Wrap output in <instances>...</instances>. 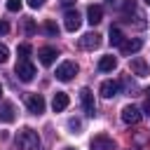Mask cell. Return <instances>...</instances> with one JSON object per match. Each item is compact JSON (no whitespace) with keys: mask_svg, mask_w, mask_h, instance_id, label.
I'll use <instances>...</instances> for the list:
<instances>
[{"mask_svg":"<svg viewBox=\"0 0 150 150\" xmlns=\"http://www.w3.org/2000/svg\"><path fill=\"white\" fill-rule=\"evenodd\" d=\"M16 54H19V61H21V59H28V54H30V45H19Z\"/></svg>","mask_w":150,"mask_h":150,"instance_id":"ffe728a7","label":"cell"},{"mask_svg":"<svg viewBox=\"0 0 150 150\" xmlns=\"http://www.w3.org/2000/svg\"><path fill=\"white\" fill-rule=\"evenodd\" d=\"M14 73L19 75L21 82H30V80L35 77V66H33L28 59H21V61L16 63V68H14Z\"/></svg>","mask_w":150,"mask_h":150,"instance_id":"7a4b0ae2","label":"cell"},{"mask_svg":"<svg viewBox=\"0 0 150 150\" xmlns=\"http://www.w3.org/2000/svg\"><path fill=\"white\" fill-rule=\"evenodd\" d=\"M80 101H82L84 112H87L89 117H94V115H96V103H94V94H91L89 87H82V89H80Z\"/></svg>","mask_w":150,"mask_h":150,"instance_id":"277c9868","label":"cell"},{"mask_svg":"<svg viewBox=\"0 0 150 150\" xmlns=\"http://www.w3.org/2000/svg\"><path fill=\"white\" fill-rule=\"evenodd\" d=\"M108 40H110L112 47H122V45H124V33H122L120 28H110V38H108Z\"/></svg>","mask_w":150,"mask_h":150,"instance_id":"e0dca14e","label":"cell"},{"mask_svg":"<svg viewBox=\"0 0 150 150\" xmlns=\"http://www.w3.org/2000/svg\"><path fill=\"white\" fill-rule=\"evenodd\" d=\"M87 21H89L91 26L101 23V21H103V7H101V5H89V7H87Z\"/></svg>","mask_w":150,"mask_h":150,"instance_id":"30bf717a","label":"cell"},{"mask_svg":"<svg viewBox=\"0 0 150 150\" xmlns=\"http://www.w3.org/2000/svg\"><path fill=\"white\" fill-rule=\"evenodd\" d=\"M129 68H131V73H134L136 77H145V75H148V63H145L141 56H134L131 63H129Z\"/></svg>","mask_w":150,"mask_h":150,"instance_id":"8fae6325","label":"cell"},{"mask_svg":"<svg viewBox=\"0 0 150 150\" xmlns=\"http://www.w3.org/2000/svg\"><path fill=\"white\" fill-rule=\"evenodd\" d=\"M141 47H143V40H141V38H129V40H124V45H122V52L129 56V54H136Z\"/></svg>","mask_w":150,"mask_h":150,"instance_id":"9a60e30c","label":"cell"},{"mask_svg":"<svg viewBox=\"0 0 150 150\" xmlns=\"http://www.w3.org/2000/svg\"><path fill=\"white\" fill-rule=\"evenodd\" d=\"M134 9H136V2H134V0H124V12L129 14V12H134Z\"/></svg>","mask_w":150,"mask_h":150,"instance_id":"d4e9b609","label":"cell"},{"mask_svg":"<svg viewBox=\"0 0 150 150\" xmlns=\"http://www.w3.org/2000/svg\"><path fill=\"white\" fill-rule=\"evenodd\" d=\"M143 115H148V117H150V98L143 103Z\"/></svg>","mask_w":150,"mask_h":150,"instance_id":"4316f807","label":"cell"},{"mask_svg":"<svg viewBox=\"0 0 150 150\" xmlns=\"http://www.w3.org/2000/svg\"><path fill=\"white\" fill-rule=\"evenodd\" d=\"M23 30H26L28 35L35 33V23H33V19H23Z\"/></svg>","mask_w":150,"mask_h":150,"instance_id":"7402d4cb","label":"cell"},{"mask_svg":"<svg viewBox=\"0 0 150 150\" xmlns=\"http://www.w3.org/2000/svg\"><path fill=\"white\" fill-rule=\"evenodd\" d=\"M7 59H9V49H7L5 45H0V63H5Z\"/></svg>","mask_w":150,"mask_h":150,"instance_id":"cb8c5ba5","label":"cell"},{"mask_svg":"<svg viewBox=\"0 0 150 150\" xmlns=\"http://www.w3.org/2000/svg\"><path fill=\"white\" fill-rule=\"evenodd\" d=\"M63 26H66V30H70V33H75V30L82 26V16L77 14V9H68V12H66Z\"/></svg>","mask_w":150,"mask_h":150,"instance_id":"5b68a950","label":"cell"},{"mask_svg":"<svg viewBox=\"0 0 150 150\" xmlns=\"http://www.w3.org/2000/svg\"><path fill=\"white\" fill-rule=\"evenodd\" d=\"M73 75H77V63H75V61H63V63L56 68V80H61V82L73 80Z\"/></svg>","mask_w":150,"mask_h":150,"instance_id":"3957f363","label":"cell"},{"mask_svg":"<svg viewBox=\"0 0 150 150\" xmlns=\"http://www.w3.org/2000/svg\"><path fill=\"white\" fill-rule=\"evenodd\" d=\"M66 150H75V148H66Z\"/></svg>","mask_w":150,"mask_h":150,"instance_id":"4dcf8cb0","label":"cell"},{"mask_svg":"<svg viewBox=\"0 0 150 150\" xmlns=\"http://www.w3.org/2000/svg\"><path fill=\"white\" fill-rule=\"evenodd\" d=\"M26 2H28L33 9H38V7H42V5H45V0H26Z\"/></svg>","mask_w":150,"mask_h":150,"instance_id":"484cf974","label":"cell"},{"mask_svg":"<svg viewBox=\"0 0 150 150\" xmlns=\"http://www.w3.org/2000/svg\"><path fill=\"white\" fill-rule=\"evenodd\" d=\"M68 94L66 91H56L54 94V98H52V108H54V112H61V110H66L68 108Z\"/></svg>","mask_w":150,"mask_h":150,"instance_id":"5bb4252c","label":"cell"},{"mask_svg":"<svg viewBox=\"0 0 150 150\" xmlns=\"http://www.w3.org/2000/svg\"><path fill=\"white\" fill-rule=\"evenodd\" d=\"M98 68L105 70V73H108V70H115V68H117V59H115V56H101Z\"/></svg>","mask_w":150,"mask_h":150,"instance_id":"ac0fdd59","label":"cell"},{"mask_svg":"<svg viewBox=\"0 0 150 150\" xmlns=\"http://www.w3.org/2000/svg\"><path fill=\"white\" fill-rule=\"evenodd\" d=\"M61 2H63V5H70V2H73V0H61Z\"/></svg>","mask_w":150,"mask_h":150,"instance_id":"f546056e","label":"cell"},{"mask_svg":"<svg viewBox=\"0 0 150 150\" xmlns=\"http://www.w3.org/2000/svg\"><path fill=\"white\" fill-rule=\"evenodd\" d=\"M45 33L52 35V38H56V35H59V26H56L54 21H45Z\"/></svg>","mask_w":150,"mask_h":150,"instance_id":"d6986e66","label":"cell"},{"mask_svg":"<svg viewBox=\"0 0 150 150\" xmlns=\"http://www.w3.org/2000/svg\"><path fill=\"white\" fill-rule=\"evenodd\" d=\"M101 35L98 33H84L82 38H80V47L82 49H98L101 47Z\"/></svg>","mask_w":150,"mask_h":150,"instance_id":"52a82bcc","label":"cell"},{"mask_svg":"<svg viewBox=\"0 0 150 150\" xmlns=\"http://www.w3.org/2000/svg\"><path fill=\"white\" fill-rule=\"evenodd\" d=\"M14 117H16L14 115V105L9 101H2L0 103V120L2 122H14Z\"/></svg>","mask_w":150,"mask_h":150,"instance_id":"2e32d148","label":"cell"},{"mask_svg":"<svg viewBox=\"0 0 150 150\" xmlns=\"http://www.w3.org/2000/svg\"><path fill=\"white\" fill-rule=\"evenodd\" d=\"M105 2H108V5H110V7H112V5H117V2H120V0H105Z\"/></svg>","mask_w":150,"mask_h":150,"instance_id":"f1b7e54d","label":"cell"},{"mask_svg":"<svg viewBox=\"0 0 150 150\" xmlns=\"http://www.w3.org/2000/svg\"><path fill=\"white\" fill-rule=\"evenodd\" d=\"M7 9L9 12H19L21 9V0H7Z\"/></svg>","mask_w":150,"mask_h":150,"instance_id":"603a6c76","label":"cell"},{"mask_svg":"<svg viewBox=\"0 0 150 150\" xmlns=\"http://www.w3.org/2000/svg\"><path fill=\"white\" fill-rule=\"evenodd\" d=\"M0 94H2V87H0Z\"/></svg>","mask_w":150,"mask_h":150,"instance_id":"d6a6232c","label":"cell"},{"mask_svg":"<svg viewBox=\"0 0 150 150\" xmlns=\"http://www.w3.org/2000/svg\"><path fill=\"white\" fill-rule=\"evenodd\" d=\"M145 2H148V5H150V0H145Z\"/></svg>","mask_w":150,"mask_h":150,"instance_id":"1f68e13d","label":"cell"},{"mask_svg":"<svg viewBox=\"0 0 150 150\" xmlns=\"http://www.w3.org/2000/svg\"><path fill=\"white\" fill-rule=\"evenodd\" d=\"M122 120L127 124H136V122H141V110L134 108V105H124L122 108Z\"/></svg>","mask_w":150,"mask_h":150,"instance_id":"4fadbf2b","label":"cell"},{"mask_svg":"<svg viewBox=\"0 0 150 150\" xmlns=\"http://www.w3.org/2000/svg\"><path fill=\"white\" fill-rule=\"evenodd\" d=\"M16 145H19V150H40V136H38V131H33L30 127H23L16 134Z\"/></svg>","mask_w":150,"mask_h":150,"instance_id":"6da1fadb","label":"cell"},{"mask_svg":"<svg viewBox=\"0 0 150 150\" xmlns=\"http://www.w3.org/2000/svg\"><path fill=\"white\" fill-rule=\"evenodd\" d=\"M56 56H59V54H56L54 47H40V49H38V59H40L42 66H52Z\"/></svg>","mask_w":150,"mask_h":150,"instance_id":"9c48e42d","label":"cell"},{"mask_svg":"<svg viewBox=\"0 0 150 150\" xmlns=\"http://www.w3.org/2000/svg\"><path fill=\"white\" fill-rule=\"evenodd\" d=\"M7 30H9V26H7L5 21H0V35H2V33H7Z\"/></svg>","mask_w":150,"mask_h":150,"instance_id":"83f0119b","label":"cell"},{"mask_svg":"<svg viewBox=\"0 0 150 150\" xmlns=\"http://www.w3.org/2000/svg\"><path fill=\"white\" fill-rule=\"evenodd\" d=\"M89 148H91V150H115V143H112V138H110V136L98 134V136H94V138H91Z\"/></svg>","mask_w":150,"mask_h":150,"instance_id":"8992f818","label":"cell"},{"mask_svg":"<svg viewBox=\"0 0 150 150\" xmlns=\"http://www.w3.org/2000/svg\"><path fill=\"white\" fill-rule=\"evenodd\" d=\"M68 129H70L73 134H80V129H82V122H80V120H68Z\"/></svg>","mask_w":150,"mask_h":150,"instance_id":"44dd1931","label":"cell"},{"mask_svg":"<svg viewBox=\"0 0 150 150\" xmlns=\"http://www.w3.org/2000/svg\"><path fill=\"white\" fill-rule=\"evenodd\" d=\"M26 105H28V110H30L33 115H42V112H45V98H42L40 94H30L28 101H26Z\"/></svg>","mask_w":150,"mask_h":150,"instance_id":"ba28073f","label":"cell"},{"mask_svg":"<svg viewBox=\"0 0 150 150\" xmlns=\"http://www.w3.org/2000/svg\"><path fill=\"white\" fill-rule=\"evenodd\" d=\"M117 94H120V82L105 80V82L101 84V96H103V98H112V96H117Z\"/></svg>","mask_w":150,"mask_h":150,"instance_id":"7c38bea8","label":"cell"}]
</instances>
